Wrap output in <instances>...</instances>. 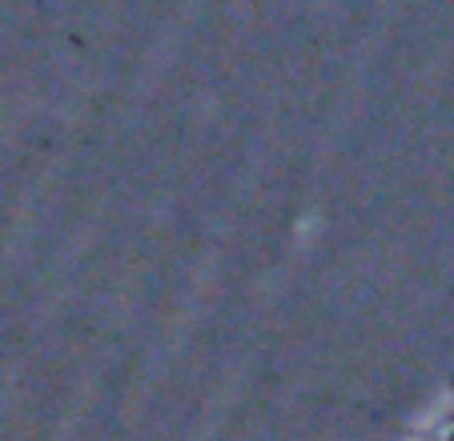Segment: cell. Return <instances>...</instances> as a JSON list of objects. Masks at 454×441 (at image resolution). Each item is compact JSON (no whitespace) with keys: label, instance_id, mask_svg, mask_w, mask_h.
Here are the masks:
<instances>
[{"label":"cell","instance_id":"obj_1","mask_svg":"<svg viewBox=\"0 0 454 441\" xmlns=\"http://www.w3.org/2000/svg\"><path fill=\"white\" fill-rule=\"evenodd\" d=\"M442 441H454V425H450V429H446V433H442Z\"/></svg>","mask_w":454,"mask_h":441}]
</instances>
